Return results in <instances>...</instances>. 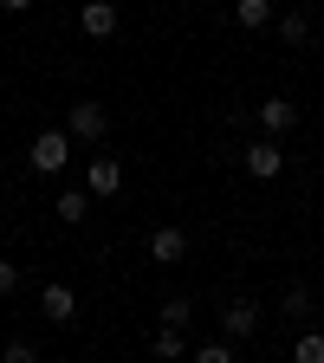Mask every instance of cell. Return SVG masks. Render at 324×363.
Segmentation results:
<instances>
[{
  "mask_svg": "<svg viewBox=\"0 0 324 363\" xmlns=\"http://www.w3.org/2000/svg\"><path fill=\"white\" fill-rule=\"evenodd\" d=\"M234 20L240 26H272V0H234Z\"/></svg>",
  "mask_w": 324,
  "mask_h": 363,
  "instance_id": "10",
  "label": "cell"
},
{
  "mask_svg": "<svg viewBox=\"0 0 324 363\" xmlns=\"http://www.w3.org/2000/svg\"><path fill=\"white\" fill-rule=\"evenodd\" d=\"M65 130L78 136V143H98V136L111 130V117H104V104H78V111L65 117Z\"/></svg>",
  "mask_w": 324,
  "mask_h": 363,
  "instance_id": "2",
  "label": "cell"
},
{
  "mask_svg": "<svg viewBox=\"0 0 324 363\" xmlns=\"http://www.w3.org/2000/svg\"><path fill=\"white\" fill-rule=\"evenodd\" d=\"M292 357H298V363H324V337H298Z\"/></svg>",
  "mask_w": 324,
  "mask_h": 363,
  "instance_id": "14",
  "label": "cell"
},
{
  "mask_svg": "<svg viewBox=\"0 0 324 363\" xmlns=\"http://www.w3.org/2000/svg\"><path fill=\"white\" fill-rule=\"evenodd\" d=\"M195 357H201V363H227V357H234V337H227V344H201Z\"/></svg>",
  "mask_w": 324,
  "mask_h": 363,
  "instance_id": "15",
  "label": "cell"
},
{
  "mask_svg": "<svg viewBox=\"0 0 324 363\" xmlns=\"http://www.w3.org/2000/svg\"><path fill=\"white\" fill-rule=\"evenodd\" d=\"M279 33H286V39H292V45H298V39H305V33H311V20H305V13H279Z\"/></svg>",
  "mask_w": 324,
  "mask_h": 363,
  "instance_id": "13",
  "label": "cell"
},
{
  "mask_svg": "<svg viewBox=\"0 0 324 363\" xmlns=\"http://www.w3.org/2000/svg\"><path fill=\"white\" fill-rule=\"evenodd\" d=\"M292 123H298V111H292L286 98H266V104H259V130H266V136H286Z\"/></svg>",
  "mask_w": 324,
  "mask_h": 363,
  "instance_id": "8",
  "label": "cell"
},
{
  "mask_svg": "<svg viewBox=\"0 0 324 363\" xmlns=\"http://www.w3.org/2000/svg\"><path fill=\"white\" fill-rule=\"evenodd\" d=\"M72 162V130H39V143H33V169L39 175H59Z\"/></svg>",
  "mask_w": 324,
  "mask_h": 363,
  "instance_id": "1",
  "label": "cell"
},
{
  "mask_svg": "<svg viewBox=\"0 0 324 363\" xmlns=\"http://www.w3.org/2000/svg\"><path fill=\"white\" fill-rule=\"evenodd\" d=\"M78 26L91 39H111L117 33V7H111V0H84V7H78Z\"/></svg>",
  "mask_w": 324,
  "mask_h": 363,
  "instance_id": "3",
  "label": "cell"
},
{
  "mask_svg": "<svg viewBox=\"0 0 324 363\" xmlns=\"http://www.w3.org/2000/svg\"><path fill=\"white\" fill-rule=\"evenodd\" d=\"M0 7H7V13H26V7H33V0H0Z\"/></svg>",
  "mask_w": 324,
  "mask_h": 363,
  "instance_id": "18",
  "label": "cell"
},
{
  "mask_svg": "<svg viewBox=\"0 0 324 363\" xmlns=\"http://www.w3.org/2000/svg\"><path fill=\"white\" fill-rule=\"evenodd\" d=\"M84 182H91V195H117L123 189V169H117V156H98L84 169Z\"/></svg>",
  "mask_w": 324,
  "mask_h": 363,
  "instance_id": "7",
  "label": "cell"
},
{
  "mask_svg": "<svg viewBox=\"0 0 324 363\" xmlns=\"http://www.w3.org/2000/svg\"><path fill=\"white\" fill-rule=\"evenodd\" d=\"M162 325H189V298H169L162 305Z\"/></svg>",
  "mask_w": 324,
  "mask_h": 363,
  "instance_id": "16",
  "label": "cell"
},
{
  "mask_svg": "<svg viewBox=\"0 0 324 363\" xmlns=\"http://www.w3.org/2000/svg\"><path fill=\"white\" fill-rule=\"evenodd\" d=\"M286 169V156H279V143H272V136H266V143H253L247 150V175H259V182H272V175H279Z\"/></svg>",
  "mask_w": 324,
  "mask_h": 363,
  "instance_id": "6",
  "label": "cell"
},
{
  "mask_svg": "<svg viewBox=\"0 0 324 363\" xmlns=\"http://www.w3.org/2000/svg\"><path fill=\"white\" fill-rule=\"evenodd\" d=\"M181 253H189V234H181V227H156V240H150V259H156V266H175Z\"/></svg>",
  "mask_w": 324,
  "mask_h": 363,
  "instance_id": "5",
  "label": "cell"
},
{
  "mask_svg": "<svg viewBox=\"0 0 324 363\" xmlns=\"http://www.w3.org/2000/svg\"><path fill=\"white\" fill-rule=\"evenodd\" d=\"M220 325H227V337H253V331H259V311H253V305H227Z\"/></svg>",
  "mask_w": 324,
  "mask_h": 363,
  "instance_id": "9",
  "label": "cell"
},
{
  "mask_svg": "<svg viewBox=\"0 0 324 363\" xmlns=\"http://www.w3.org/2000/svg\"><path fill=\"white\" fill-rule=\"evenodd\" d=\"M84 214H91V195H78V189H72V195H59V220H72V227H78Z\"/></svg>",
  "mask_w": 324,
  "mask_h": 363,
  "instance_id": "11",
  "label": "cell"
},
{
  "mask_svg": "<svg viewBox=\"0 0 324 363\" xmlns=\"http://www.w3.org/2000/svg\"><path fill=\"white\" fill-rule=\"evenodd\" d=\"M13 286H20V266H13V259H0V298H7Z\"/></svg>",
  "mask_w": 324,
  "mask_h": 363,
  "instance_id": "17",
  "label": "cell"
},
{
  "mask_svg": "<svg viewBox=\"0 0 324 363\" xmlns=\"http://www.w3.org/2000/svg\"><path fill=\"white\" fill-rule=\"evenodd\" d=\"M39 311L52 318V325H72V311H78V292H72V286H45V292H39Z\"/></svg>",
  "mask_w": 324,
  "mask_h": 363,
  "instance_id": "4",
  "label": "cell"
},
{
  "mask_svg": "<svg viewBox=\"0 0 324 363\" xmlns=\"http://www.w3.org/2000/svg\"><path fill=\"white\" fill-rule=\"evenodd\" d=\"M181 331H189V325H162V331H156V350H162V357H181Z\"/></svg>",
  "mask_w": 324,
  "mask_h": 363,
  "instance_id": "12",
  "label": "cell"
}]
</instances>
